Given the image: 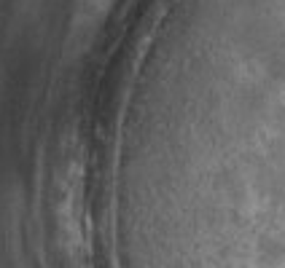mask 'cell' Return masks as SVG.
<instances>
[{
  "label": "cell",
  "instance_id": "cell-1",
  "mask_svg": "<svg viewBox=\"0 0 285 268\" xmlns=\"http://www.w3.org/2000/svg\"><path fill=\"white\" fill-rule=\"evenodd\" d=\"M135 196H159V193H135ZM197 196H202V193H197ZM204 196H215V193H204Z\"/></svg>",
  "mask_w": 285,
  "mask_h": 268
}]
</instances>
